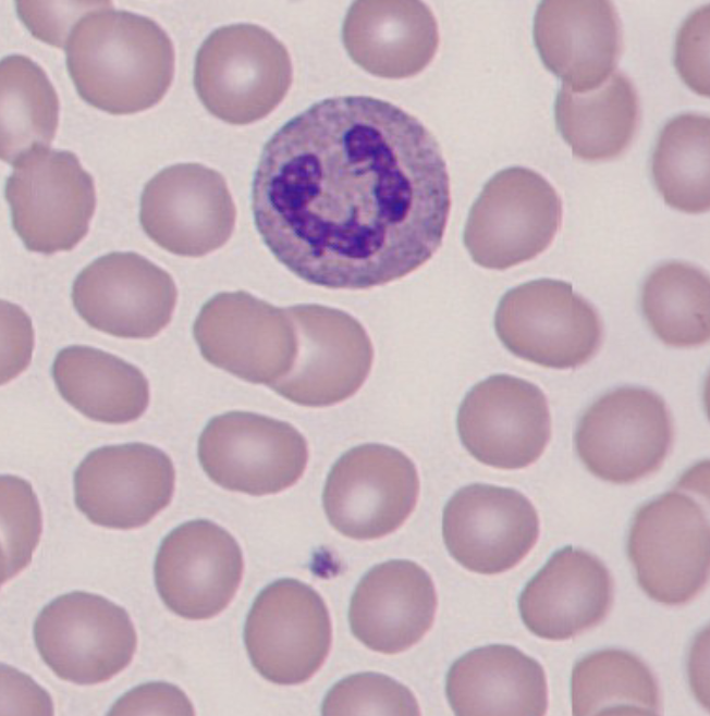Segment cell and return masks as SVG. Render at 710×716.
<instances>
[{
  "mask_svg": "<svg viewBox=\"0 0 710 716\" xmlns=\"http://www.w3.org/2000/svg\"><path fill=\"white\" fill-rule=\"evenodd\" d=\"M255 225L299 279L332 289L400 280L439 249L451 208L440 146L414 115L367 96L323 99L264 146Z\"/></svg>",
  "mask_w": 710,
  "mask_h": 716,
  "instance_id": "cell-1",
  "label": "cell"
},
{
  "mask_svg": "<svg viewBox=\"0 0 710 716\" xmlns=\"http://www.w3.org/2000/svg\"><path fill=\"white\" fill-rule=\"evenodd\" d=\"M78 95L111 114H132L158 103L174 74V48L154 20L109 1L90 2L63 40Z\"/></svg>",
  "mask_w": 710,
  "mask_h": 716,
  "instance_id": "cell-2",
  "label": "cell"
},
{
  "mask_svg": "<svg viewBox=\"0 0 710 716\" xmlns=\"http://www.w3.org/2000/svg\"><path fill=\"white\" fill-rule=\"evenodd\" d=\"M708 496L680 481L642 505L632 522L627 554L641 590L664 605H683L705 588L710 566Z\"/></svg>",
  "mask_w": 710,
  "mask_h": 716,
  "instance_id": "cell-3",
  "label": "cell"
},
{
  "mask_svg": "<svg viewBox=\"0 0 710 716\" xmlns=\"http://www.w3.org/2000/svg\"><path fill=\"white\" fill-rule=\"evenodd\" d=\"M292 77L285 46L256 24L215 29L195 57L194 87L201 103L230 124L267 116L285 97Z\"/></svg>",
  "mask_w": 710,
  "mask_h": 716,
  "instance_id": "cell-4",
  "label": "cell"
},
{
  "mask_svg": "<svg viewBox=\"0 0 710 716\" xmlns=\"http://www.w3.org/2000/svg\"><path fill=\"white\" fill-rule=\"evenodd\" d=\"M562 222V200L538 172L511 166L495 173L473 203L464 230L472 259L505 270L544 251Z\"/></svg>",
  "mask_w": 710,
  "mask_h": 716,
  "instance_id": "cell-5",
  "label": "cell"
},
{
  "mask_svg": "<svg viewBox=\"0 0 710 716\" xmlns=\"http://www.w3.org/2000/svg\"><path fill=\"white\" fill-rule=\"evenodd\" d=\"M12 225L30 251L73 249L96 207L91 175L71 151L40 147L22 156L7 180Z\"/></svg>",
  "mask_w": 710,
  "mask_h": 716,
  "instance_id": "cell-6",
  "label": "cell"
},
{
  "mask_svg": "<svg viewBox=\"0 0 710 716\" xmlns=\"http://www.w3.org/2000/svg\"><path fill=\"white\" fill-rule=\"evenodd\" d=\"M494 329L513 355L552 369L588 362L603 334L597 310L570 283L552 279L507 291L495 310Z\"/></svg>",
  "mask_w": 710,
  "mask_h": 716,
  "instance_id": "cell-7",
  "label": "cell"
},
{
  "mask_svg": "<svg viewBox=\"0 0 710 716\" xmlns=\"http://www.w3.org/2000/svg\"><path fill=\"white\" fill-rule=\"evenodd\" d=\"M42 661L62 680L96 684L132 661L137 635L126 610L103 596L75 591L47 604L34 624Z\"/></svg>",
  "mask_w": 710,
  "mask_h": 716,
  "instance_id": "cell-8",
  "label": "cell"
},
{
  "mask_svg": "<svg viewBox=\"0 0 710 716\" xmlns=\"http://www.w3.org/2000/svg\"><path fill=\"white\" fill-rule=\"evenodd\" d=\"M673 442V423L654 392L623 386L602 395L583 415L576 452L601 480L626 484L657 471Z\"/></svg>",
  "mask_w": 710,
  "mask_h": 716,
  "instance_id": "cell-9",
  "label": "cell"
},
{
  "mask_svg": "<svg viewBox=\"0 0 710 716\" xmlns=\"http://www.w3.org/2000/svg\"><path fill=\"white\" fill-rule=\"evenodd\" d=\"M193 334L209 363L269 387L291 371L298 354L287 309L243 291L210 298L194 322Z\"/></svg>",
  "mask_w": 710,
  "mask_h": 716,
  "instance_id": "cell-10",
  "label": "cell"
},
{
  "mask_svg": "<svg viewBox=\"0 0 710 716\" xmlns=\"http://www.w3.org/2000/svg\"><path fill=\"white\" fill-rule=\"evenodd\" d=\"M198 459L221 487L260 496L286 490L303 476L308 448L290 423L248 411L212 418L198 440Z\"/></svg>",
  "mask_w": 710,
  "mask_h": 716,
  "instance_id": "cell-11",
  "label": "cell"
},
{
  "mask_svg": "<svg viewBox=\"0 0 710 716\" xmlns=\"http://www.w3.org/2000/svg\"><path fill=\"white\" fill-rule=\"evenodd\" d=\"M418 495L419 477L411 458L388 445L363 444L333 465L322 502L338 532L354 540H375L406 521Z\"/></svg>",
  "mask_w": 710,
  "mask_h": 716,
  "instance_id": "cell-12",
  "label": "cell"
},
{
  "mask_svg": "<svg viewBox=\"0 0 710 716\" xmlns=\"http://www.w3.org/2000/svg\"><path fill=\"white\" fill-rule=\"evenodd\" d=\"M254 668L278 684L310 679L325 663L332 641L328 608L308 584L280 579L255 598L244 628Z\"/></svg>",
  "mask_w": 710,
  "mask_h": 716,
  "instance_id": "cell-13",
  "label": "cell"
},
{
  "mask_svg": "<svg viewBox=\"0 0 710 716\" xmlns=\"http://www.w3.org/2000/svg\"><path fill=\"white\" fill-rule=\"evenodd\" d=\"M286 309L295 325L298 354L291 371L270 387L307 407L331 406L353 396L374 361L365 328L350 313L327 306Z\"/></svg>",
  "mask_w": 710,
  "mask_h": 716,
  "instance_id": "cell-14",
  "label": "cell"
},
{
  "mask_svg": "<svg viewBox=\"0 0 710 716\" xmlns=\"http://www.w3.org/2000/svg\"><path fill=\"white\" fill-rule=\"evenodd\" d=\"M236 210L224 177L200 163H179L158 172L140 196L139 222L161 248L201 257L231 237Z\"/></svg>",
  "mask_w": 710,
  "mask_h": 716,
  "instance_id": "cell-15",
  "label": "cell"
},
{
  "mask_svg": "<svg viewBox=\"0 0 710 716\" xmlns=\"http://www.w3.org/2000/svg\"><path fill=\"white\" fill-rule=\"evenodd\" d=\"M457 431L478 461L513 470L535 462L551 436V416L543 392L524 379L494 374L464 397Z\"/></svg>",
  "mask_w": 710,
  "mask_h": 716,
  "instance_id": "cell-16",
  "label": "cell"
},
{
  "mask_svg": "<svg viewBox=\"0 0 710 716\" xmlns=\"http://www.w3.org/2000/svg\"><path fill=\"white\" fill-rule=\"evenodd\" d=\"M171 458L144 443L108 445L90 452L74 472L77 508L95 524L130 530L148 523L171 502Z\"/></svg>",
  "mask_w": 710,
  "mask_h": 716,
  "instance_id": "cell-17",
  "label": "cell"
},
{
  "mask_svg": "<svg viewBox=\"0 0 710 716\" xmlns=\"http://www.w3.org/2000/svg\"><path fill=\"white\" fill-rule=\"evenodd\" d=\"M73 305L94 329L149 338L171 321L178 300L172 276L135 252H110L88 264L72 287Z\"/></svg>",
  "mask_w": 710,
  "mask_h": 716,
  "instance_id": "cell-18",
  "label": "cell"
},
{
  "mask_svg": "<svg viewBox=\"0 0 710 716\" xmlns=\"http://www.w3.org/2000/svg\"><path fill=\"white\" fill-rule=\"evenodd\" d=\"M442 536L464 568L497 575L519 564L539 536V518L521 492L474 483L460 489L442 515Z\"/></svg>",
  "mask_w": 710,
  "mask_h": 716,
  "instance_id": "cell-19",
  "label": "cell"
},
{
  "mask_svg": "<svg viewBox=\"0 0 710 716\" xmlns=\"http://www.w3.org/2000/svg\"><path fill=\"white\" fill-rule=\"evenodd\" d=\"M243 569L236 540L217 523L197 519L180 524L162 540L155 582L170 610L185 619L204 620L230 604Z\"/></svg>",
  "mask_w": 710,
  "mask_h": 716,
  "instance_id": "cell-20",
  "label": "cell"
},
{
  "mask_svg": "<svg viewBox=\"0 0 710 716\" xmlns=\"http://www.w3.org/2000/svg\"><path fill=\"white\" fill-rule=\"evenodd\" d=\"M534 40L546 67L574 92L600 86L623 50L622 24L611 1H542Z\"/></svg>",
  "mask_w": 710,
  "mask_h": 716,
  "instance_id": "cell-21",
  "label": "cell"
},
{
  "mask_svg": "<svg viewBox=\"0 0 710 716\" xmlns=\"http://www.w3.org/2000/svg\"><path fill=\"white\" fill-rule=\"evenodd\" d=\"M613 579L595 555L573 546L555 552L528 581L518 600L526 628L561 641L599 625L613 603Z\"/></svg>",
  "mask_w": 710,
  "mask_h": 716,
  "instance_id": "cell-22",
  "label": "cell"
},
{
  "mask_svg": "<svg viewBox=\"0 0 710 716\" xmlns=\"http://www.w3.org/2000/svg\"><path fill=\"white\" fill-rule=\"evenodd\" d=\"M437 593L428 572L411 560L371 568L351 598V631L368 649L396 654L415 645L431 628Z\"/></svg>",
  "mask_w": 710,
  "mask_h": 716,
  "instance_id": "cell-23",
  "label": "cell"
},
{
  "mask_svg": "<svg viewBox=\"0 0 710 716\" xmlns=\"http://www.w3.org/2000/svg\"><path fill=\"white\" fill-rule=\"evenodd\" d=\"M344 47L368 73L404 78L433 59L439 32L429 7L420 1H356L342 27Z\"/></svg>",
  "mask_w": 710,
  "mask_h": 716,
  "instance_id": "cell-24",
  "label": "cell"
},
{
  "mask_svg": "<svg viewBox=\"0 0 710 716\" xmlns=\"http://www.w3.org/2000/svg\"><path fill=\"white\" fill-rule=\"evenodd\" d=\"M445 691L457 715H544L548 707L542 666L507 644L461 656L448 671Z\"/></svg>",
  "mask_w": 710,
  "mask_h": 716,
  "instance_id": "cell-25",
  "label": "cell"
},
{
  "mask_svg": "<svg viewBox=\"0 0 710 716\" xmlns=\"http://www.w3.org/2000/svg\"><path fill=\"white\" fill-rule=\"evenodd\" d=\"M52 378L71 406L99 422L134 421L149 404V384L138 368L89 346L61 349L52 365Z\"/></svg>",
  "mask_w": 710,
  "mask_h": 716,
  "instance_id": "cell-26",
  "label": "cell"
},
{
  "mask_svg": "<svg viewBox=\"0 0 710 716\" xmlns=\"http://www.w3.org/2000/svg\"><path fill=\"white\" fill-rule=\"evenodd\" d=\"M555 122L572 152L586 161L619 157L631 145L639 125V99L631 79L613 72L600 86L574 92L562 85Z\"/></svg>",
  "mask_w": 710,
  "mask_h": 716,
  "instance_id": "cell-27",
  "label": "cell"
},
{
  "mask_svg": "<svg viewBox=\"0 0 710 716\" xmlns=\"http://www.w3.org/2000/svg\"><path fill=\"white\" fill-rule=\"evenodd\" d=\"M574 715H658L657 679L636 655L619 649L592 652L579 659L571 679Z\"/></svg>",
  "mask_w": 710,
  "mask_h": 716,
  "instance_id": "cell-28",
  "label": "cell"
},
{
  "mask_svg": "<svg viewBox=\"0 0 710 716\" xmlns=\"http://www.w3.org/2000/svg\"><path fill=\"white\" fill-rule=\"evenodd\" d=\"M0 87L1 158L13 165L25 153L52 141L59 99L44 69L23 54L1 60Z\"/></svg>",
  "mask_w": 710,
  "mask_h": 716,
  "instance_id": "cell-29",
  "label": "cell"
},
{
  "mask_svg": "<svg viewBox=\"0 0 710 716\" xmlns=\"http://www.w3.org/2000/svg\"><path fill=\"white\" fill-rule=\"evenodd\" d=\"M710 282L693 264L670 261L646 279L641 308L652 332L672 347L703 345L710 336Z\"/></svg>",
  "mask_w": 710,
  "mask_h": 716,
  "instance_id": "cell-30",
  "label": "cell"
},
{
  "mask_svg": "<svg viewBox=\"0 0 710 716\" xmlns=\"http://www.w3.org/2000/svg\"><path fill=\"white\" fill-rule=\"evenodd\" d=\"M709 149L708 115L682 113L664 125L653 150L651 170L666 205L686 213L709 210Z\"/></svg>",
  "mask_w": 710,
  "mask_h": 716,
  "instance_id": "cell-31",
  "label": "cell"
},
{
  "mask_svg": "<svg viewBox=\"0 0 710 716\" xmlns=\"http://www.w3.org/2000/svg\"><path fill=\"white\" fill-rule=\"evenodd\" d=\"M41 534V511L29 482L1 477V583L32 560Z\"/></svg>",
  "mask_w": 710,
  "mask_h": 716,
  "instance_id": "cell-32",
  "label": "cell"
},
{
  "mask_svg": "<svg viewBox=\"0 0 710 716\" xmlns=\"http://www.w3.org/2000/svg\"><path fill=\"white\" fill-rule=\"evenodd\" d=\"M323 715H419L418 702L411 690L380 674L362 672L348 676L327 693Z\"/></svg>",
  "mask_w": 710,
  "mask_h": 716,
  "instance_id": "cell-33",
  "label": "cell"
},
{
  "mask_svg": "<svg viewBox=\"0 0 710 716\" xmlns=\"http://www.w3.org/2000/svg\"><path fill=\"white\" fill-rule=\"evenodd\" d=\"M709 8L694 12L680 29L675 47V65L684 82L700 95H709L708 78L705 76L708 63L703 59V48H708V15L703 13Z\"/></svg>",
  "mask_w": 710,
  "mask_h": 716,
  "instance_id": "cell-34",
  "label": "cell"
},
{
  "mask_svg": "<svg viewBox=\"0 0 710 716\" xmlns=\"http://www.w3.org/2000/svg\"><path fill=\"white\" fill-rule=\"evenodd\" d=\"M109 714L193 715L194 709L191 701L178 687L166 682H151L124 694Z\"/></svg>",
  "mask_w": 710,
  "mask_h": 716,
  "instance_id": "cell-35",
  "label": "cell"
}]
</instances>
